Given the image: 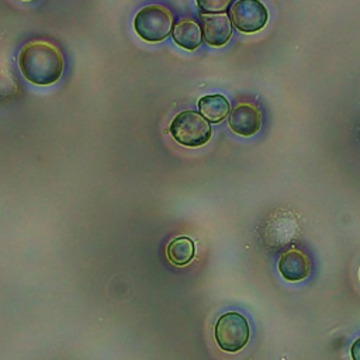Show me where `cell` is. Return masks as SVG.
Returning a JSON list of instances; mask_svg holds the SVG:
<instances>
[{"mask_svg": "<svg viewBox=\"0 0 360 360\" xmlns=\"http://www.w3.org/2000/svg\"><path fill=\"white\" fill-rule=\"evenodd\" d=\"M18 68L28 82L46 86L59 80L63 70V58L55 45L45 41H32L21 48Z\"/></svg>", "mask_w": 360, "mask_h": 360, "instance_id": "obj_1", "label": "cell"}, {"mask_svg": "<svg viewBox=\"0 0 360 360\" xmlns=\"http://www.w3.org/2000/svg\"><path fill=\"white\" fill-rule=\"evenodd\" d=\"M176 142L187 148H198L205 145L211 139V127L195 111L187 110L179 112L169 128Z\"/></svg>", "mask_w": 360, "mask_h": 360, "instance_id": "obj_2", "label": "cell"}, {"mask_svg": "<svg viewBox=\"0 0 360 360\" xmlns=\"http://www.w3.org/2000/svg\"><path fill=\"white\" fill-rule=\"evenodd\" d=\"M214 336L221 350L236 353L242 350L249 340V323L239 312H225L215 322Z\"/></svg>", "mask_w": 360, "mask_h": 360, "instance_id": "obj_3", "label": "cell"}, {"mask_svg": "<svg viewBox=\"0 0 360 360\" xmlns=\"http://www.w3.org/2000/svg\"><path fill=\"white\" fill-rule=\"evenodd\" d=\"M134 28L142 39L148 42H159L170 34L172 15L162 6H146L136 13Z\"/></svg>", "mask_w": 360, "mask_h": 360, "instance_id": "obj_4", "label": "cell"}, {"mask_svg": "<svg viewBox=\"0 0 360 360\" xmlns=\"http://www.w3.org/2000/svg\"><path fill=\"white\" fill-rule=\"evenodd\" d=\"M231 18L239 31L253 34L266 25L269 14L259 0H238L231 10Z\"/></svg>", "mask_w": 360, "mask_h": 360, "instance_id": "obj_5", "label": "cell"}, {"mask_svg": "<svg viewBox=\"0 0 360 360\" xmlns=\"http://www.w3.org/2000/svg\"><path fill=\"white\" fill-rule=\"evenodd\" d=\"M204 39L211 46L225 45L232 35V25L226 14H210L202 18Z\"/></svg>", "mask_w": 360, "mask_h": 360, "instance_id": "obj_6", "label": "cell"}, {"mask_svg": "<svg viewBox=\"0 0 360 360\" xmlns=\"http://www.w3.org/2000/svg\"><path fill=\"white\" fill-rule=\"evenodd\" d=\"M229 127L238 135L250 136L260 128V112L250 104H240L231 112Z\"/></svg>", "mask_w": 360, "mask_h": 360, "instance_id": "obj_7", "label": "cell"}, {"mask_svg": "<svg viewBox=\"0 0 360 360\" xmlns=\"http://www.w3.org/2000/svg\"><path fill=\"white\" fill-rule=\"evenodd\" d=\"M278 271L287 281H300L309 274V260L297 249L281 255L278 260Z\"/></svg>", "mask_w": 360, "mask_h": 360, "instance_id": "obj_8", "label": "cell"}, {"mask_svg": "<svg viewBox=\"0 0 360 360\" xmlns=\"http://www.w3.org/2000/svg\"><path fill=\"white\" fill-rule=\"evenodd\" d=\"M201 35L202 34H201L198 24L191 20H183V21L177 22L172 32L173 41L179 46L188 49V51H194L200 46Z\"/></svg>", "mask_w": 360, "mask_h": 360, "instance_id": "obj_9", "label": "cell"}, {"mask_svg": "<svg viewBox=\"0 0 360 360\" xmlns=\"http://www.w3.org/2000/svg\"><path fill=\"white\" fill-rule=\"evenodd\" d=\"M198 110L208 122H219L229 112V103L221 94L204 96L198 101Z\"/></svg>", "mask_w": 360, "mask_h": 360, "instance_id": "obj_10", "label": "cell"}, {"mask_svg": "<svg viewBox=\"0 0 360 360\" xmlns=\"http://www.w3.org/2000/svg\"><path fill=\"white\" fill-rule=\"evenodd\" d=\"M166 255L173 264L186 266L194 259V255H195L194 242L188 236H177L167 245Z\"/></svg>", "mask_w": 360, "mask_h": 360, "instance_id": "obj_11", "label": "cell"}, {"mask_svg": "<svg viewBox=\"0 0 360 360\" xmlns=\"http://www.w3.org/2000/svg\"><path fill=\"white\" fill-rule=\"evenodd\" d=\"M18 93V84L13 72L0 65V104L11 101Z\"/></svg>", "mask_w": 360, "mask_h": 360, "instance_id": "obj_12", "label": "cell"}, {"mask_svg": "<svg viewBox=\"0 0 360 360\" xmlns=\"http://www.w3.org/2000/svg\"><path fill=\"white\" fill-rule=\"evenodd\" d=\"M195 3L204 14H221L228 8L231 0H195Z\"/></svg>", "mask_w": 360, "mask_h": 360, "instance_id": "obj_13", "label": "cell"}, {"mask_svg": "<svg viewBox=\"0 0 360 360\" xmlns=\"http://www.w3.org/2000/svg\"><path fill=\"white\" fill-rule=\"evenodd\" d=\"M350 356L353 360H360V338H357L352 347H350Z\"/></svg>", "mask_w": 360, "mask_h": 360, "instance_id": "obj_14", "label": "cell"}]
</instances>
